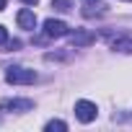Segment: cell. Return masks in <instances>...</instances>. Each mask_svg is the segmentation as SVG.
Returning <instances> with one entry per match:
<instances>
[{
    "label": "cell",
    "mask_w": 132,
    "mask_h": 132,
    "mask_svg": "<svg viewBox=\"0 0 132 132\" xmlns=\"http://www.w3.org/2000/svg\"><path fill=\"white\" fill-rule=\"evenodd\" d=\"M5 80L11 86H31L36 80V73L29 68H8L5 70Z\"/></svg>",
    "instance_id": "1"
},
{
    "label": "cell",
    "mask_w": 132,
    "mask_h": 132,
    "mask_svg": "<svg viewBox=\"0 0 132 132\" xmlns=\"http://www.w3.org/2000/svg\"><path fill=\"white\" fill-rule=\"evenodd\" d=\"M75 117H78V122H83V124H88V122H93L96 117H98V106L93 104V101H78L75 104Z\"/></svg>",
    "instance_id": "2"
},
{
    "label": "cell",
    "mask_w": 132,
    "mask_h": 132,
    "mask_svg": "<svg viewBox=\"0 0 132 132\" xmlns=\"http://www.w3.org/2000/svg\"><path fill=\"white\" fill-rule=\"evenodd\" d=\"M68 23L65 21H54V18H47L44 21V36L49 39H60V36H68Z\"/></svg>",
    "instance_id": "3"
},
{
    "label": "cell",
    "mask_w": 132,
    "mask_h": 132,
    "mask_svg": "<svg viewBox=\"0 0 132 132\" xmlns=\"http://www.w3.org/2000/svg\"><path fill=\"white\" fill-rule=\"evenodd\" d=\"M34 101L31 98H5L0 104V111H31Z\"/></svg>",
    "instance_id": "4"
},
{
    "label": "cell",
    "mask_w": 132,
    "mask_h": 132,
    "mask_svg": "<svg viewBox=\"0 0 132 132\" xmlns=\"http://www.w3.org/2000/svg\"><path fill=\"white\" fill-rule=\"evenodd\" d=\"M70 42H73V47H88V44H93V42H96V34L78 29V31H73V34H70Z\"/></svg>",
    "instance_id": "5"
},
{
    "label": "cell",
    "mask_w": 132,
    "mask_h": 132,
    "mask_svg": "<svg viewBox=\"0 0 132 132\" xmlns=\"http://www.w3.org/2000/svg\"><path fill=\"white\" fill-rule=\"evenodd\" d=\"M16 21H18V26H21V29H26V31H31V29H36V16H34V11H29V8H23V11H18V16H16Z\"/></svg>",
    "instance_id": "6"
},
{
    "label": "cell",
    "mask_w": 132,
    "mask_h": 132,
    "mask_svg": "<svg viewBox=\"0 0 132 132\" xmlns=\"http://www.w3.org/2000/svg\"><path fill=\"white\" fill-rule=\"evenodd\" d=\"M111 49L114 52H132V39H117V42H111Z\"/></svg>",
    "instance_id": "7"
},
{
    "label": "cell",
    "mask_w": 132,
    "mask_h": 132,
    "mask_svg": "<svg viewBox=\"0 0 132 132\" xmlns=\"http://www.w3.org/2000/svg\"><path fill=\"white\" fill-rule=\"evenodd\" d=\"M44 129H47V132H54V129H57V132H65V129H68V124H65L62 119H52V122H47Z\"/></svg>",
    "instance_id": "8"
},
{
    "label": "cell",
    "mask_w": 132,
    "mask_h": 132,
    "mask_svg": "<svg viewBox=\"0 0 132 132\" xmlns=\"http://www.w3.org/2000/svg\"><path fill=\"white\" fill-rule=\"evenodd\" d=\"M52 8H57V11H70V0H52Z\"/></svg>",
    "instance_id": "9"
},
{
    "label": "cell",
    "mask_w": 132,
    "mask_h": 132,
    "mask_svg": "<svg viewBox=\"0 0 132 132\" xmlns=\"http://www.w3.org/2000/svg\"><path fill=\"white\" fill-rule=\"evenodd\" d=\"M3 44H8V29L0 26V47H3Z\"/></svg>",
    "instance_id": "10"
},
{
    "label": "cell",
    "mask_w": 132,
    "mask_h": 132,
    "mask_svg": "<svg viewBox=\"0 0 132 132\" xmlns=\"http://www.w3.org/2000/svg\"><path fill=\"white\" fill-rule=\"evenodd\" d=\"M21 3H26V5H36L39 0H21Z\"/></svg>",
    "instance_id": "11"
},
{
    "label": "cell",
    "mask_w": 132,
    "mask_h": 132,
    "mask_svg": "<svg viewBox=\"0 0 132 132\" xmlns=\"http://www.w3.org/2000/svg\"><path fill=\"white\" fill-rule=\"evenodd\" d=\"M83 3H86V5H93V3H98V0H83Z\"/></svg>",
    "instance_id": "12"
},
{
    "label": "cell",
    "mask_w": 132,
    "mask_h": 132,
    "mask_svg": "<svg viewBox=\"0 0 132 132\" xmlns=\"http://www.w3.org/2000/svg\"><path fill=\"white\" fill-rule=\"evenodd\" d=\"M0 11H5V0H0Z\"/></svg>",
    "instance_id": "13"
},
{
    "label": "cell",
    "mask_w": 132,
    "mask_h": 132,
    "mask_svg": "<svg viewBox=\"0 0 132 132\" xmlns=\"http://www.w3.org/2000/svg\"><path fill=\"white\" fill-rule=\"evenodd\" d=\"M124 3H129V0H124Z\"/></svg>",
    "instance_id": "14"
}]
</instances>
